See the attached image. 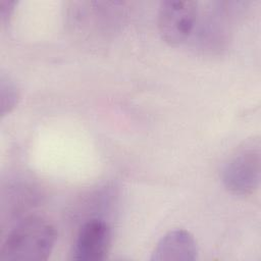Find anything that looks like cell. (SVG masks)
<instances>
[{
  "label": "cell",
  "instance_id": "6da1fadb",
  "mask_svg": "<svg viewBox=\"0 0 261 261\" xmlns=\"http://www.w3.org/2000/svg\"><path fill=\"white\" fill-rule=\"evenodd\" d=\"M56 230L47 220L31 216L12 227L0 247V261H44L52 253Z\"/></svg>",
  "mask_w": 261,
  "mask_h": 261
},
{
  "label": "cell",
  "instance_id": "7a4b0ae2",
  "mask_svg": "<svg viewBox=\"0 0 261 261\" xmlns=\"http://www.w3.org/2000/svg\"><path fill=\"white\" fill-rule=\"evenodd\" d=\"M261 152L259 141L253 140L240 148L223 165L221 178L227 191L234 195L252 194L259 186Z\"/></svg>",
  "mask_w": 261,
  "mask_h": 261
},
{
  "label": "cell",
  "instance_id": "3957f363",
  "mask_svg": "<svg viewBox=\"0 0 261 261\" xmlns=\"http://www.w3.org/2000/svg\"><path fill=\"white\" fill-rule=\"evenodd\" d=\"M198 18V3L190 0L162 1L158 11V31L164 42L179 46L192 35Z\"/></svg>",
  "mask_w": 261,
  "mask_h": 261
},
{
  "label": "cell",
  "instance_id": "277c9868",
  "mask_svg": "<svg viewBox=\"0 0 261 261\" xmlns=\"http://www.w3.org/2000/svg\"><path fill=\"white\" fill-rule=\"evenodd\" d=\"M111 228L101 219H91L85 222L77 234L71 253L72 260L101 261L111 248Z\"/></svg>",
  "mask_w": 261,
  "mask_h": 261
},
{
  "label": "cell",
  "instance_id": "5b68a950",
  "mask_svg": "<svg viewBox=\"0 0 261 261\" xmlns=\"http://www.w3.org/2000/svg\"><path fill=\"white\" fill-rule=\"evenodd\" d=\"M198 247L194 237L187 230L174 229L164 234L152 252V261H193L197 259Z\"/></svg>",
  "mask_w": 261,
  "mask_h": 261
},
{
  "label": "cell",
  "instance_id": "8992f818",
  "mask_svg": "<svg viewBox=\"0 0 261 261\" xmlns=\"http://www.w3.org/2000/svg\"><path fill=\"white\" fill-rule=\"evenodd\" d=\"M1 115L9 112L17 102L18 92L13 82L8 77L1 76Z\"/></svg>",
  "mask_w": 261,
  "mask_h": 261
},
{
  "label": "cell",
  "instance_id": "52a82bcc",
  "mask_svg": "<svg viewBox=\"0 0 261 261\" xmlns=\"http://www.w3.org/2000/svg\"><path fill=\"white\" fill-rule=\"evenodd\" d=\"M13 5L14 2L13 1H1L0 2V18L1 21L4 22L7 17L10 16L12 10H13Z\"/></svg>",
  "mask_w": 261,
  "mask_h": 261
}]
</instances>
